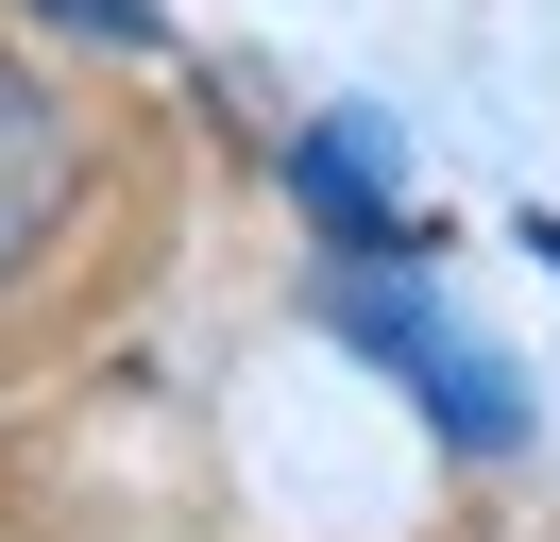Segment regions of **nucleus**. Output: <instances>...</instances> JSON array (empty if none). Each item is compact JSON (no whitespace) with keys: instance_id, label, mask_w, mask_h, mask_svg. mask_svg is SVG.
I'll return each mask as SVG.
<instances>
[{"instance_id":"f257e3e1","label":"nucleus","mask_w":560,"mask_h":542,"mask_svg":"<svg viewBox=\"0 0 560 542\" xmlns=\"http://www.w3.org/2000/svg\"><path fill=\"white\" fill-rule=\"evenodd\" d=\"M323 322H340V339H357V356H374V373H408V390H424V424H442L458 458H510V440H526V373L492 356V339L458 322V305L424 288V271H390V255H357L340 288H323Z\"/></svg>"},{"instance_id":"f03ea898","label":"nucleus","mask_w":560,"mask_h":542,"mask_svg":"<svg viewBox=\"0 0 560 542\" xmlns=\"http://www.w3.org/2000/svg\"><path fill=\"white\" fill-rule=\"evenodd\" d=\"M85 187H103L85 102L51 85L35 51H0V288H35V271H51V237L85 221Z\"/></svg>"},{"instance_id":"7ed1b4c3","label":"nucleus","mask_w":560,"mask_h":542,"mask_svg":"<svg viewBox=\"0 0 560 542\" xmlns=\"http://www.w3.org/2000/svg\"><path fill=\"white\" fill-rule=\"evenodd\" d=\"M289 187L323 203V237H340V255H408V221H390V187L357 169V136H306V153H289Z\"/></svg>"}]
</instances>
